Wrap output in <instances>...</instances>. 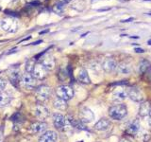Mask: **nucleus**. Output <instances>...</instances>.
Masks as SVG:
<instances>
[{
    "mask_svg": "<svg viewBox=\"0 0 151 142\" xmlns=\"http://www.w3.org/2000/svg\"><path fill=\"white\" fill-rule=\"evenodd\" d=\"M115 70L119 74H130L132 71V66L127 63H121L119 64H117Z\"/></svg>",
    "mask_w": 151,
    "mask_h": 142,
    "instance_id": "19",
    "label": "nucleus"
},
{
    "mask_svg": "<svg viewBox=\"0 0 151 142\" xmlns=\"http://www.w3.org/2000/svg\"><path fill=\"white\" fill-rule=\"evenodd\" d=\"M0 142H3V139H2V137L0 136Z\"/></svg>",
    "mask_w": 151,
    "mask_h": 142,
    "instance_id": "38",
    "label": "nucleus"
},
{
    "mask_svg": "<svg viewBox=\"0 0 151 142\" xmlns=\"http://www.w3.org/2000/svg\"><path fill=\"white\" fill-rule=\"evenodd\" d=\"M71 1V0H60V3H62V4H66V3H69Z\"/></svg>",
    "mask_w": 151,
    "mask_h": 142,
    "instance_id": "33",
    "label": "nucleus"
},
{
    "mask_svg": "<svg viewBox=\"0 0 151 142\" xmlns=\"http://www.w3.org/2000/svg\"><path fill=\"white\" fill-rule=\"evenodd\" d=\"M11 96L7 92L0 91V106H6L11 101Z\"/></svg>",
    "mask_w": 151,
    "mask_h": 142,
    "instance_id": "23",
    "label": "nucleus"
},
{
    "mask_svg": "<svg viewBox=\"0 0 151 142\" xmlns=\"http://www.w3.org/2000/svg\"><path fill=\"white\" fill-rule=\"evenodd\" d=\"M127 97L135 102H142L143 101V92L136 87H131L127 89Z\"/></svg>",
    "mask_w": 151,
    "mask_h": 142,
    "instance_id": "8",
    "label": "nucleus"
},
{
    "mask_svg": "<svg viewBox=\"0 0 151 142\" xmlns=\"http://www.w3.org/2000/svg\"><path fill=\"white\" fill-rule=\"evenodd\" d=\"M151 114V103L148 101H142L139 108V115L141 117H148Z\"/></svg>",
    "mask_w": 151,
    "mask_h": 142,
    "instance_id": "14",
    "label": "nucleus"
},
{
    "mask_svg": "<svg viewBox=\"0 0 151 142\" xmlns=\"http://www.w3.org/2000/svg\"><path fill=\"white\" fill-rule=\"evenodd\" d=\"M1 28L7 32H15L17 30V21L12 17H8L1 21Z\"/></svg>",
    "mask_w": 151,
    "mask_h": 142,
    "instance_id": "5",
    "label": "nucleus"
},
{
    "mask_svg": "<svg viewBox=\"0 0 151 142\" xmlns=\"http://www.w3.org/2000/svg\"><path fill=\"white\" fill-rule=\"evenodd\" d=\"M140 130H141V125H140L139 120H133L127 125L126 131L125 132L130 136H137V134L140 132Z\"/></svg>",
    "mask_w": 151,
    "mask_h": 142,
    "instance_id": "10",
    "label": "nucleus"
},
{
    "mask_svg": "<svg viewBox=\"0 0 151 142\" xmlns=\"http://www.w3.org/2000/svg\"><path fill=\"white\" fill-rule=\"evenodd\" d=\"M56 93L58 98L62 99L64 101H69L74 97V89L69 85H60L57 88Z\"/></svg>",
    "mask_w": 151,
    "mask_h": 142,
    "instance_id": "2",
    "label": "nucleus"
},
{
    "mask_svg": "<svg viewBox=\"0 0 151 142\" xmlns=\"http://www.w3.org/2000/svg\"><path fill=\"white\" fill-rule=\"evenodd\" d=\"M7 85V82L3 78H0V91H3Z\"/></svg>",
    "mask_w": 151,
    "mask_h": 142,
    "instance_id": "28",
    "label": "nucleus"
},
{
    "mask_svg": "<svg viewBox=\"0 0 151 142\" xmlns=\"http://www.w3.org/2000/svg\"><path fill=\"white\" fill-rule=\"evenodd\" d=\"M42 42H43V41H42V40H39V41L34 42V43H32V45H39L40 43H42Z\"/></svg>",
    "mask_w": 151,
    "mask_h": 142,
    "instance_id": "34",
    "label": "nucleus"
},
{
    "mask_svg": "<svg viewBox=\"0 0 151 142\" xmlns=\"http://www.w3.org/2000/svg\"><path fill=\"white\" fill-rule=\"evenodd\" d=\"M145 75H146V80H148V82H151V67L145 72Z\"/></svg>",
    "mask_w": 151,
    "mask_h": 142,
    "instance_id": "29",
    "label": "nucleus"
},
{
    "mask_svg": "<svg viewBox=\"0 0 151 142\" xmlns=\"http://www.w3.org/2000/svg\"><path fill=\"white\" fill-rule=\"evenodd\" d=\"M58 135L54 131H47L41 136L39 142H56Z\"/></svg>",
    "mask_w": 151,
    "mask_h": 142,
    "instance_id": "12",
    "label": "nucleus"
},
{
    "mask_svg": "<svg viewBox=\"0 0 151 142\" xmlns=\"http://www.w3.org/2000/svg\"><path fill=\"white\" fill-rule=\"evenodd\" d=\"M21 82L26 88L28 89H33L36 85V80L33 77L32 74H30L28 72H26L25 74L22 75Z\"/></svg>",
    "mask_w": 151,
    "mask_h": 142,
    "instance_id": "9",
    "label": "nucleus"
},
{
    "mask_svg": "<svg viewBox=\"0 0 151 142\" xmlns=\"http://www.w3.org/2000/svg\"><path fill=\"white\" fill-rule=\"evenodd\" d=\"M35 94L38 101L44 102L45 101H47L49 97L51 96V88L46 85H41L36 88Z\"/></svg>",
    "mask_w": 151,
    "mask_h": 142,
    "instance_id": "4",
    "label": "nucleus"
},
{
    "mask_svg": "<svg viewBox=\"0 0 151 142\" xmlns=\"http://www.w3.org/2000/svg\"><path fill=\"white\" fill-rule=\"evenodd\" d=\"M134 20V17H130V18H127V19H125V20H122L121 22L122 23H127V22H131Z\"/></svg>",
    "mask_w": 151,
    "mask_h": 142,
    "instance_id": "31",
    "label": "nucleus"
},
{
    "mask_svg": "<svg viewBox=\"0 0 151 142\" xmlns=\"http://www.w3.org/2000/svg\"><path fill=\"white\" fill-rule=\"evenodd\" d=\"M30 128H31V131L33 133L41 134V133H44L45 130H46L47 124L45 123L44 121H38V122H35V123L31 124Z\"/></svg>",
    "mask_w": 151,
    "mask_h": 142,
    "instance_id": "16",
    "label": "nucleus"
},
{
    "mask_svg": "<svg viewBox=\"0 0 151 142\" xmlns=\"http://www.w3.org/2000/svg\"><path fill=\"white\" fill-rule=\"evenodd\" d=\"M21 118H22L21 115L19 114V113H16V114H14L13 116H11L10 120L13 121V122H15V123H17V122H20V121H21Z\"/></svg>",
    "mask_w": 151,
    "mask_h": 142,
    "instance_id": "27",
    "label": "nucleus"
},
{
    "mask_svg": "<svg viewBox=\"0 0 151 142\" xmlns=\"http://www.w3.org/2000/svg\"><path fill=\"white\" fill-rule=\"evenodd\" d=\"M46 32H48V29H45V30H43V31H40V34H44Z\"/></svg>",
    "mask_w": 151,
    "mask_h": 142,
    "instance_id": "36",
    "label": "nucleus"
},
{
    "mask_svg": "<svg viewBox=\"0 0 151 142\" xmlns=\"http://www.w3.org/2000/svg\"><path fill=\"white\" fill-rule=\"evenodd\" d=\"M127 115V106L122 103L113 105L109 109V116L114 120H121Z\"/></svg>",
    "mask_w": 151,
    "mask_h": 142,
    "instance_id": "1",
    "label": "nucleus"
},
{
    "mask_svg": "<svg viewBox=\"0 0 151 142\" xmlns=\"http://www.w3.org/2000/svg\"><path fill=\"white\" fill-rule=\"evenodd\" d=\"M79 120L82 123H91L94 120V114L91 109L83 107L79 112Z\"/></svg>",
    "mask_w": 151,
    "mask_h": 142,
    "instance_id": "6",
    "label": "nucleus"
},
{
    "mask_svg": "<svg viewBox=\"0 0 151 142\" xmlns=\"http://www.w3.org/2000/svg\"><path fill=\"white\" fill-rule=\"evenodd\" d=\"M34 115L40 120H44L49 117V111L44 104H37L34 107Z\"/></svg>",
    "mask_w": 151,
    "mask_h": 142,
    "instance_id": "7",
    "label": "nucleus"
},
{
    "mask_svg": "<svg viewBox=\"0 0 151 142\" xmlns=\"http://www.w3.org/2000/svg\"><path fill=\"white\" fill-rule=\"evenodd\" d=\"M109 126H111V121L108 118H101L94 124V129L98 131H105L109 128Z\"/></svg>",
    "mask_w": 151,
    "mask_h": 142,
    "instance_id": "17",
    "label": "nucleus"
},
{
    "mask_svg": "<svg viewBox=\"0 0 151 142\" xmlns=\"http://www.w3.org/2000/svg\"><path fill=\"white\" fill-rule=\"evenodd\" d=\"M146 14H148V15H151V11H149V13H147Z\"/></svg>",
    "mask_w": 151,
    "mask_h": 142,
    "instance_id": "39",
    "label": "nucleus"
},
{
    "mask_svg": "<svg viewBox=\"0 0 151 142\" xmlns=\"http://www.w3.org/2000/svg\"><path fill=\"white\" fill-rule=\"evenodd\" d=\"M53 123H54L55 127L58 130H60V131H63V130L66 129V127L70 126V124L68 123L67 121V118L64 117L63 115L59 114V113H56L53 115Z\"/></svg>",
    "mask_w": 151,
    "mask_h": 142,
    "instance_id": "3",
    "label": "nucleus"
},
{
    "mask_svg": "<svg viewBox=\"0 0 151 142\" xmlns=\"http://www.w3.org/2000/svg\"><path fill=\"white\" fill-rule=\"evenodd\" d=\"M34 66H35V60H34V59L28 60V62H26V72H28V73L32 72Z\"/></svg>",
    "mask_w": 151,
    "mask_h": 142,
    "instance_id": "25",
    "label": "nucleus"
},
{
    "mask_svg": "<svg viewBox=\"0 0 151 142\" xmlns=\"http://www.w3.org/2000/svg\"><path fill=\"white\" fill-rule=\"evenodd\" d=\"M78 80L79 83H81L89 84L91 83V80H90V77L88 75V72H87L85 69H83V68H81V69L78 71Z\"/></svg>",
    "mask_w": 151,
    "mask_h": 142,
    "instance_id": "21",
    "label": "nucleus"
},
{
    "mask_svg": "<svg viewBox=\"0 0 151 142\" xmlns=\"http://www.w3.org/2000/svg\"><path fill=\"white\" fill-rule=\"evenodd\" d=\"M143 1H151V0H143Z\"/></svg>",
    "mask_w": 151,
    "mask_h": 142,
    "instance_id": "40",
    "label": "nucleus"
},
{
    "mask_svg": "<svg viewBox=\"0 0 151 142\" xmlns=\"http://www.w3.org/2000/svg\"><path fill=\"white\" fill-rule=\"evenodd\" d=\"M119 142H131V141L128 139H127V137H122V139L119 140Z\"/></svg>",
    "mask_w": 151,
    "mask_h": 142,
    "instance_id": "32",
    "label": "nucleus"
},
{
    "mask_svg": "<svg viewBox=\"0 0 151 142\" xmlns=\"http://www.w3.org/2000/svg\"><path fill=\"white\" fill-rule=\"evenodd\" d=\"M148 125H149V127L151 128V114L148 116Z\"/></svg>",
    "mask_w": 151,
    "mask_h": 142,
    "instance_id": "35",
    "label": "nucleus"
},
{
    "mask_svg": "<svg viewBox=\"0 0 151 142\" xmlns=\"http://www.w3.org/2000/svg\"><path fill=\"white\" fill-rule=\"evenodd\" d=\"M53 106L54 108L60 110V111H64L67 108V102L66 101H64L62 99H60V98H56L53 101Z\"/></svg>",
    "mask_w": 151,
    "mask_h": 142,
    "instance_id": "22",
    "label": "nucleus"
},
{
    "mask_svg": "<svg viewBox=\"0 0 151 142\" xmlns=\"http://www.w3.org/2000/svg\"><path fill=\"white\" fill-rule=\"evenodd\" d=\"M127 98V90L125 88H118L115 89L114 92L112 93V99L115 101H124Z\"/></svg>",
    "mask_w": 151,
    "mask_h": 142,
    "instance_id": "13",
    "label": "nucleus"
},
{
    "mask_svg": "<svg viewBox=\"0 0 151 142\" xmlns=\"http://www.w3.org/2000/svg\"><path fill=\"white\" fill-rule=\"evenodd\" d=\"M32 73H33L32 75L35 79L43 80L45 78V76H46L47 70L45 69L42 64H35V66H34Z\"/></svg>",
    "mask_w": 151,
    "mask_h": 142,
    "instance_id": "11",
    "label": "nucleus"
},
{
    "mask_svg": "<svg viewBox=\"0 0 151 142\" xmlns=\"http://www.w3.org/2000/svg\"><path fill=\"white\" fill-rule=\"evenodd\" d=\"M53 11H54V13H57V14L62 15V13H63V4H62V3L56 4V5L53 7Z\"/></svg>",
    "mask_w": 151,
    "mask_h": 142,
    "instance_id": "26",
    "label": "nucleus"
},
{
    "mask_svg": "<svg viewBox=\"0 0 151 142\" xmlns=\"http://www.w3.org/2000/svg\"><path fill=\"white\" fill-rule=\"evenodd\" d=\"M147 44H148V45H151V40H149L148 42H147Z\"/></svg>",
    "mask_w": 151,
    "mask_h": 142,
    "instance_id": "37",
    "label": "nucleus"
},
{
    "mask_svg": "<svg viewBox=\"0 0 151 142\" xmlns=\"http://www.w3.org/2000/svg\"><path fill=\"white\" fill-rule=\"evenodd\" d=\"M94 1H96V0H93V2H94Z\"/></svg>",
    "mask_w": 151,
    "mask_h": 142,
    "instance_id": "41",
    "label": "nucleus"
},
{
    "mask_svg": "<svg viewBox=\"0 0 151 142\" xmlns=\"http://www.w3.org/2000/svg\"><path fill=\"white\" fill-rule=\"evenodd\" d=\"M117 64L113 59H106L103 64H102V68L106 71V72H112L116 69Z\"/></svg>",
    "mask_w": 151,
    "mask_h": 142,
    "instance_id": "15",
    "label": "nucleus"
},
{
    "mask_svg": "<svg viewBox=\"0 0 151 142\" xmlns=\"http://www.w3.org/2000/svg\"><path fill=\"white\" fill-rule=\"evenodd\" d=\"M134 51H135L136 53H143V52H145V49H143V48H136L134 49Z\"/></svg>",
    "mask_w": 151,
    "mask_h": 142,
    "instance_id": "30",
    "label": "nucleus"
},
{
    "mask_svg": "<svg viewBox=\"0 0 151 142\" xmlns=\"http://www.w3.org/2000/svg\"><path fill=\"white\" fill-rule=\"evenodd\" d=\"M150 67H151V64L148 62V61L143 60L142 62L140 63V64H139V70H140V73H142V74H143V73H145L147 70L149 69Z\"/></svg>",
    "mask_w": 151,
    "mask_h": 142,
    "instance_id": "24",
    "label": "nucleus"
},
{
    "mask_svg": "<svg viewBox=\"0 0 151 142\" xmlns=\"http://www.w3.org/2000/svg\"><path fill=\"white\" fill-rule=\"evenodd\" d=\"M21 79H22V74L18 69L12 70V72L10 74V80L14 86H17L20 83Z\"/></svg>",
    "mask_w": 151,
    "mask_h": 142,
    "instance_id": "20",
    "label": "nucleus"
},
{
    "mask_svg": "<svg viewBox=\"0 0 151 142\" xmlns=\"http://www.w3.org/2000/svg\"><path fill=\"white\" fill-rule=\"evenodd\" d=\"M43 61H42V64L44 66V67L45 68L46 70H52L53 68L55 66V60L53 58L52 56L50 55H47L45 56L44 58H42Z\"/></svg>",
    "mask_w": 151,
    "mask_h": 142,
    "instance_id": "18",
    "label": "nucleus"
}]
</instances>
